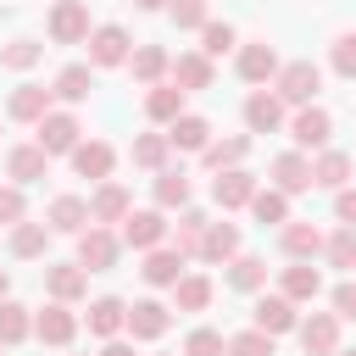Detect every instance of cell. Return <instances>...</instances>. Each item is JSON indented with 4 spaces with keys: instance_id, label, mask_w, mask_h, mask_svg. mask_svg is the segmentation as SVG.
<instances>
[{
    "instance_id": "cell-1",
    "label": "cell",
    "mask_w": 356,
    "mask_h": 356,
    "mask_svg": "<svg viewBox=\"0 0 356 356\" xmlns=\"http://www.w3.org/2000/svg\"><path fill=\"white\" fill-rule=\"evenodd\" d=\"M312 89H317V72H312V67H295V72L284 78V95H295V100H306Z\"/></svg>"
},
{
    "instance_id": "cell-2",
    "label": "cell",
    "mask_w": 356,
    "mask_h": 356,
    "mask_svg": "<svg viewBox=\"0 0 356 356\" xmlns=\"http://www.w3.org/2000/svg\"><path fill=\"white\" fill-rule=\"evenodd\" d=\"M295 134H300L306 145H317V139L328 134V117H323V111H312V117H300V122H295Z\"/></svg>"
},
{
    "instance_id": "cell-3",
    "label": "cell",
    "mask_w": 356,
    "mask_h": 356,
    "mask_svg": "<svg viewBox=\"0 0 356 356\" xmlns=\"http://www.w3.org/2000/svg\"><path fill=\"white\" fill-rule=\"evenodd\" d=\"M95 56H100V61H117V56H122V33H117V28H106V33L95 39Z\"/></svg>"
},
{
    "instance_id": "cell-4",
    "label": "cell",
    "mask_w": 356,
    "mask_h": 356,
    "mask_svg": "<svg viewBox=\"0 0 356 356\" xmlns=\"http://www.w3.org/2000/svg\"><path fill=\"white\" fill-rule=\"evenodd\" d=\"M156 234H161V222H156V217H134V222H128V239H139V245H150Z\"/></svg>"
},
{
    "instance_id": "cell-5",
    "label": "cell",
    "mask_w": 356,
    "mask_h": 356,
    "mask_svg": "<svg viewBox=\"0 0 356 356\" xmlns=\"http://www.w3.org/2000/svg\"><path fill=\"white\" fill-rule=\"evenodd\" d=\"M250 122H256V128H273V122H278V106H273V100H250Z\"/></svg>"
},
{
    "instance_id": "cell-6",
    "label": "cell",
    "mask_w": 356,
    "mask_h": 356,
    "mask_svg": "<svg viewBox=\"0 0 356 356\" xmlns=\"http://www.w3.org/2000/svg\"><path fill=\"white\" fill-rule=\"evenodd\" d=\"M44 145H56V150H61V145H72V122H67V117H56V122L44 128Z\"/></svg>"
},
{
    "instance_id": "cell-7",
    "label": "cell",
    "mask_w": 356,
    "mask_h": 356,
    "mask_svg": "<svg viewBox=\"0 0 356 356\" xmlns=\"http://www.w3.org/2000/svg\"><path fill=\"white\" fill-rule=\"evenodd\" d=\"M117 312H122V306H117V300H100V306H95V317H89V323H95V328H100V334H106V328H117Z\"/></svg>"
},
{
    "instance_id": "cell-8",
    "label": "cell",
    "mask_w": 356,
    "mask_h": 356,
    "mask_svg": "<svg viewBox=\"0 0 356 356\" xmlns=\"http://www.w3.org/2000/svg\"><path fill=\"white\" fill-rule=\"evenodd\" d=\"M284 323H289V306L284 300H267L261 306V328H284Z\"/></svg>"
},
{
    "instance_id": "cell-9",
    "label": "cell",
    "mask_w": 356,
    "mask_h": 356,
    "mask_svg": "<svg viewBox=\"0 0 356 356\" xmlns=\"http://www.w3.org/2000/svg\"><path fill=\"white\" fill-rule=\"evenodd\" d=\"M106 161H111V156H106L100 145H95V150H78V167H83V172H106Z\"/></svg>"
},
{
    "instance_id": "cell-10",
    "label": "cell",
    "mask_w": 356,
    "mask_h": 356,
    "mask_svg": "<svg viewBox=\"0 0 356 356\" xmlns=\"http://www.w3.org/2000/svg\"><path fill=\"white\" fill-rule=\"evenodd\" d=\"M134 328H139V334H156V328H161V306H139Z\"/></svg>"
},
{
    "instance_id": "cell-11",
    "label": "cell",
    "mask_w": 356,
    "mask_h": 356,
    "mask_svg": "<svg viewBox=\"0 0 356 356\" xmlns=\"http://www.w3.org/2000/svg\"><path fill=\"white\" fill-rule=\"evenodd\" d=\"M217 350H222L217 334H195V339H189V356H217Z\"/></svg>"
},
{
    "instance_id": "cell-12",
    "label": "cell",
    "mask_w": 356,
    "mask_h": 356,
    "mask_svg": "<svg viewBox=\"0 0 356 356\" xmlns=\"http://www.w3.org/2000/svg\"><path fill=\"white\" fill-rule=\"evenodd\" d=\"M267 67H273V50H250V56H245V72H250V78H261Z\"/></svg>"
},
{
    "instance_id": "cell-13",
    "label": "cell",
    "mask_w": 356,
    "mask_h": 356,
    "mask_svg": "<svg viewBox=\"0 0 356 356\" xmlns=\"http://www.w3.org/2000/svg\"><path fill=\"white\" fill-rule=\"evenodd\" d=\"M83 83H89V72H83V67H72V72L61 78V95H72V100H78V95H83Z\"/></svg>"
},
{
    "instance_id": "cell-14",
    "label": "cell",
    "mask_w": 356,
    "mask_h": 356,
    "mask_svg": "<svg viewBox=\"0 0 356 356\" xmlns=\"http://www.w3.org/2000/svg\"><path fill=\"white\" fill-rule=\"evenodd\" d=\"M83 256H89L95 267H106V261H111V239H89V245H83Z\"/></svg>"
},
{
    "instance_id": "cell-15",
    "label": "cell",
    "mask_w": 356,
    "mask_h": 356,
    "mask_svg": "<svg viewBox=\"0 0 356 356\" xmlns=\"http://www.w3.org/2000/svg\"><path fill=\"white\" fill-rule=\"evenodd\" d=\"M39 328H44V334H50V339H67V334H72V323H67V317H61V312H50V317H44V323H39Z\"/></svg>"
},
{
    "instance_id": "cell-16",
    "label": "cell",
    "mask_w": 356,
    "mask_h": 356,
    "mask_svg": "<svg viewBox=\"0 0 356 356\" xmlns=\"http://www.w3.org/2000/svg\"><path fill=\"white\" fill-rule=\"evenodd\" d=\"M278 178L295 189V184H306V167H300V161H278Z\"/></svg>"
},
{
    "instance_id": "cell-17",
    "label": "cell",
    "mask_w": 356,
    "mask_h": 356,
    "mask_svg": "<svg viewBox=\"0 0 356 356\" xmlns=\"http://www.w3.org/2000/svg\"><path fill=\"white\" fill-rule=\"evenodd\" d=\"M78 217H83V206H78V200H61V206H56V222H61V228H72Z\"/></svg>"
},
{
    "instance_id": "cell-18",
    "label": "cell",
    "mask_w": 356,
    "mask_h": 356,
    "mask_svg": "<svg viewBox=\"0 0 356 356\" xmlns=\"http://www.w3.org/2000/svg\"><path fill=\"white\" fill-rule=\"evenodd\" d=\"M145 273H150V278H156V284H161V278H172V273H178V261H172V256H156V261H150V267H145Z\"/></svg>"
},
{
    "instance_id": "cell-19",
    "label": "cell",
    "mask_w": 356,
    "mask_h": 356,
    "mask_svg": "<svg viewBox=\"0 0 356 356\" xmlns=\"http://www.w3.org/2000/svg\"><path fill=\"white\" fill-rule=\"evenodd\" d=\"M0 334H6V339H17V334H22V317H17V306H6V312H0Z\"/></svg>"
},
{
    "instance_id": "cell-20",
    "label": "cell",
    "mask_w": 356,
    "mask_h": 356,
    "mask_svg": "<svg viewBox=\"0 0 356 356\" xmlns=\"http://www.w3.org/2000/svg\"><path fill=\"white\" fill-rule=\"evenodd\" d=\"M178 139H184V145H200V139H206V122H195V117H189V122L178 128Z\"/></svg>"
},
{
    "instance_id": "cell-21",
    "label": "cell",
    "mask_w": 356,
    "mask_h": 356,
    "mask_svg": "<svg viewBox=\"0 0 356 356\" xmlns=\"http://www.w3.org/2000/svg\"><path fill=\"white\" fill-rule=\"evenodd\" d=\"M11 167H17V178H33V172H39V156H33V150H22Z\"/></svg>"
},
{
    "instance_id": "cell-22",
    "label": "cell",
    "mask_w": 356,
    "mask_h": 356,
    "mask_svg": "<svg viewBox=\"0 0 356 356\" xmlns=\"http://www.w3.org/2000/svg\"><path fill=\"white\" fill-rule=\"evenodd\" d=\"M289 289H295V295H312V289H317V273H289Z\"/></svg>"
},
{
    "instance_id": "cell-23",
    "label": "cell",
    "mask_w": 356,
    "mask_h": 356,
    "mask_svg": "<svg viewBox=\"0 0 356 356\" xmlns=\"http://www.w3.org/2000/svg\"><path fill=\"white\" fill-rule=\"evenodd\" d=\"M328 339H334V328H328V323H312V328H306V345H317V350H323Z\"/></svg>"
},
{
    "instance_id": "cell-24",
    "label": "cell",
    "mask_w": 356,
    "mask_h": 356,
    "mask_svg": "<svg viewBox=\"0 0 356 356\" xmlns=\"http://www.w3.org/2000/svg\"><path fill=\"white\" fill-rule=\"evenodd\" d=\"M234 356H267V345L250 334V339H239V345H234Z\"/></svg>"
},
{
    "instance_id": "cell-25",
    "label": "cell",
    "mask_w": 356,
    "mask_h": 356,
    "mask_svg": "<svg viewBox=\"0 0 356 356\" xmlns=\"http://www.w3.org/2000/svg\"><path fill=\"white\" fill-rule=\"evenodd\" d=\"M339 72H356V39L339 44Z\"/></svg>"
},
{
    "instance_id": "cell-26",
    "label": "cell",
    "mask_w": 356,
    "mask_h": 356,
    "mask_svg": "<svg viewBox=\"0 0 356 356\" xmlns=\"http://www.w3.org/2000/svg\"><path fill=\"white\" fill-rule=\"evenodd\" d=\"M172 106H178V95H156V100H150V111H156V117H167Z\"/></svg>"
},
{
    "instance_id": "cell-27",
    "label": "cell",
    "mask_w": 356,
    "mask_h": 356,
    "mask_svg": "<svg viewBox=\"0 0 356 356\" xmlns=\"http://www.w3.org/2000/svg\"><path fill=\"white\" fill-rule=\"evenodd\" d=\"M256 211H261V217H284V200H273V195H267V200H256Z\"/></svg>"
},
{
    "instance_id": "cell-28",
    "label": "cell",
    "mask_w": 356,
    "mask_h": 356,
    "mask_svg": "<svg viewBox=\"0 0 356 356\" xmlns=\"http://www.w3.org/2000/svg\"><path fill=\"white\" fill-rule=\"evenodd\" d=\"M339 312H345V317H356V289H339Z\"/></svg>"
},
{
    "instance_id": "cell-29",
    "label": "cell",
    "mask_w": 356,
    "mask_h": 356,
    "mask_svg": "<svg viewBox=\"0 0 356 356\" xmlns=\"http://www.w3.org/2000/svg\"><path fill=\"white\" fill-rule=\"evenodd\" d=\"M178 17H184V22H195V17H200V0H184V6H178Z\"/></svg>"
},
{
    "instance_id": "cell-30",
    "label": "cell",
    "mask_w": 356,
    "mask_h": 356,
    "mask_svg": "<svg viewBox=\"0 0 356 356\" xmlns=\"http://www.w3.org/2000/svg\"><path fill=\"white\" fill-rule=\"evenodd\" d=\"M0 217H17V195H0Z\"/></svg>"
},
{
    "instance_id": "cell-31",
    "label": "cell",
    "mask_w": 356,
    "mask_h": 356,
    "mask_svg": "<svg viewBox=\"0 0 356 356\" xmlns=\"http://www.w3.org/2000/svg\"><path fill=\"white\" fill-rule=\"evenodd\" d=\"M106 356H128V350H106Z\"/></svg>"
},
{
    "instance_id": "cell-32",
    "label": "cell",
    "mask_w": 356,
    "mask_h": 356,
    "mask_svg": "<svg viewBox=\"0 0 356 356\" xmlns=\"http://www.w3.org/2000/svg\"><path fill=\"white\" fill-rule=\"evenodd\" d=\"M0 289H6V278H0Z\"/></svg>"
},
{
    "instance_id": "cell-33",
    "label": "cell",
    "mask_w": 356,
    "mask_h": 356,
    "mask_svg": "<svg viewBox=\"0 0 356 356\" xmlns=\"http://www.w3.org/2000/svg\"><path fill=\"white\" fill-rule=\"evenodd\" d=\"M145 6H156V0H145Z\"/></svg>"
}]
</instances>
